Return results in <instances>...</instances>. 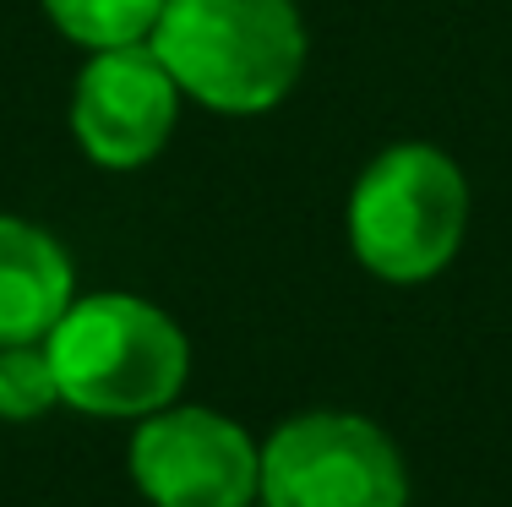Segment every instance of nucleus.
Instances as JSON below:
<instances>
[{
	"label": "nucleus",
	"mask_w": 512,
	"mask_h": 507,
	"mask_svg": "<svg viewBox=\"0 0 512 507\" xmlns=\"http://www.w3.org/2000/svg\"><path fill=\"white\" fill-rule=\"evenodd\" d=\"M469 224L463 169L431 142L376 153L349 197V246L376 279L425 284L458 257Z\"/></svg>",
	"instance_id": "nucleus-3"
},
{
	"label": "nucleus",
	"mask_w": 512,
	"mask_h": 507,
	"mask_svg": "<svg viewBox=\"0 0 512 507\" xmlns=\"http://www.w3.org/2000/svg\"><path fill=\"white\" fill-rule=\"evenodd\" d=\"M180 115V82L153 55V44L93 50L71 88V131L82 153L104 169H137L158 159Z\"/></svg>",
	"instance_id": "nucleus-6"
},
{
	"label": "nucleus",
	"mask_w": 512,
	"mask_h": 507,
	"mask_svg": "<svg viewBox=\"0 0 512 507\" xmlns=\"http://www.w3.org/2000/svg\"><path fill=\"white\" fill-rule=\"evenodd\" d=\"M148 44L180 93L218 115L273 110L306 71L295 0H164Z\"/></svg>",
	"instance_id": "nucleus-1"
},
{
	"label": "nucleus",
	"mask_w": 512,
	"mask_h": 507,
	"mask_svg": "<svg viewBox=\"0 0 512 507\" xmlns=\"http://www.w3.org/2000/svg\"><path fill=\"white\" fill-rule=\"evenodd\" d=\"M50 22L82 50H120L148 44L164 0H44Z\"/></svg>",
	"instance_id": "nucleus-8"
},
{
	"label": "nucleus",
	"mask_w": 512,
	"mask_h": 507,
	"mask_svg": "<svg viewBox=\"0 0 512 507\" xmlns=\"http://www.w3.org/2000/svg\"><path fill=\"white\" fill-rule=\"evenodd\" d=\"M131 475L153 507H246L262 491V453L229 415L164 404L131 437Z\"/></svg>",
	"instance_id": "nucleus-5"
},
{
	"label": "nucleus",
	"mask_w": 512,
	"mask_h": 507,
	"mask_svg": "<svg viewBox=\"0 0 512 507\" xmlns=\"http://www.w3.org/2000/svg\"><path fill=\"white\" fill-rule=\"evenodd\" d=\"M267 507H404L409 475L382 426L344 409L284 420L262 448Z\"/></svg>",
	"instance_id": "nucleus-4"
},
{
	"label": "nucleus",
	"mask_w": 512,
	"mask_h": 507,
	"mask_svg": "<svg viewBox=\"0 0 512 507\" xmlns=\"http://www.w3.org/2000/svg\"><path fill=\"white\" fill-rule=\"evenodd\" d=\"M246 507H267V502H262V497H256V502H246Z\"/></svg>",
	"instance_id": "nucleus-10"
},
{
	"label": "nucleus",
	"mask_w": 512,
	"mask_h": 507,
	"mask_svg": "<svg viewBox=\"0 0 512 507\" xmlns=\"http://www.w3.org/2000/svg\"><path fill=\"white\" fill-rule=\"evenodd\" d=\"M77 300L71 257L39 224L0 213V344H39Z\"/></svg>",
	"instance_id": "nucleus-7"
},
{
	"label": "nucleus",
	"mask_w": 512,
	"mask_h": 507,
	"mask_svg": "<svg viewBox=\"0 0 512 507\" xmlns=\"http://www.w3.org/2000/svg\"><path fill=\"white\" fill-rule=\"evenodd\" d=\"M60 404V382L50 349L39 344H0V420H39Z\"/></svg>",
	"instance_id": "nucleus-9"
},
{
	"label": "nucleus",
	"mask_w": 512,
	"mask_h": 507,
	"mask_svg": "<svg viewBox=\"0 0 512 507\" xmlns=\"http://www.w3.org/2000/svg\"><path fill=\"white\" fill-rule=\"evenodd\" d=\"M60 382V404L104 420H142L175 404L191 349L169 311L137 295H82L44 338Z\"/></svg>",
	"instance_id": "nucleus-2"
}]
</instances>
